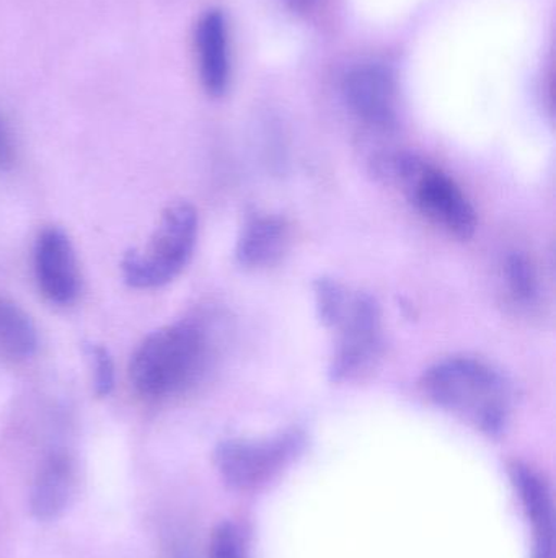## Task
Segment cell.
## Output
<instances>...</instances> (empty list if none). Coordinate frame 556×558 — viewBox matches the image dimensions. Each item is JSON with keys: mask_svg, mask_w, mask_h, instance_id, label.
I'll use <instances>...</instances> for the list:
<instances>
[{"mask_svg": "<svg viewBox=\"0 0 556 558\" xmlns=\"http://www.w3.org/2000/svg\"><path fill=\"white\" fill-rule=\"evenodd\" d=\"M420 390L430 402L482 432L496 435L511 410V386L496 367L472 356H450L424 371Z\"/></svg>", "mask_w": 556, "mask_h": 558, "instance_id": "obj_1", "label": "cell"}, {"mask_svg": "<svg viewBox=\"0 0 556 558\" xmlns=\"http://www.w3.org/2000/svg\"><path fill=\"white\" fill-rule=\"evenodd\" d=\"M208 361L206 331L195 322H176L152 331L134 351L131 383L146 399H165L189 389Z\"/></svg>", "mask_w": 556, "mask_h": 558, "instance_id": "obj_2", "label": "cell"}, {"mask_svg": "<svg viewBox=\"0 0 556 558\" xmlns=\"http://www.w3.org/2000/svg\"><path fill=\"white\" fill-rule=\"evenodd\" d=\"M371 166L379 180L404 190L411 205L437 228L459 239L475 234L479 219L466 193L423 157L407 150L384 153Z\"/></svg>", "mask_w": 556, "mask_h": 558, "instance_id": "obj_3", "label": "cell"}, {"mask_svg": "<svg viewBox=\"0 0 556 558\" xmlns=\"http://www.w3.org/2000/svg\"><path fill=\"white\" fill-rule=\"evenodd\" d=\"M198 239V213L189 203L169 206L144 251L123 258V277L133 288H159L185 270Z\"/></svg>", "mask_w": 556, "mask_h": 558, "instance_id": "obj_4", "label": "cell"}, {"mask_svg": "<svg viewBox=\"0 0 556 558\" xmlns=\"http://www.w3.org/2000/svg\"><path fill=\"white\" fill-rule=\"evenodd\" d=\"M329 376L333 383H358L371 376L384 351L382 311L369 292L351 291L348 305L335 327Z\"/></svg>", "mask_w": 556, "mask_h": 558, "instance_id": "obj_5", "label": "cell"}, {"mask_svg": "<svg viewBox=\"0 0 556 558\" xmlns=\"http://www.w3.org/2000/svg\"><path fill=\"white\" fill-rule=\"evenodd\" d=\"M296 445L297 438L294 435L263 441L232 439L215 449V464L228 484L240 488L250 487L280 468Z\"/></svg>", "mask_w": 556, "mask_h": 558, "instance_id": "obj_6", "label": "cell"}, {"mask_svg": "<svg viewBox=\"0 0 556 558\" xmlns=\"http://www.w3.org/2000/svg\"><path fill=\"white\" fill-rule=\"evenodd\" d=\"M343 95L353 113L369 126L394 124L397 85L394 75L382 65L362 64L351 69L343 82Z\"/></svg>", "mask_w": 556, "mask_h": 558, "instance_id": "obj_7", "label": "cell"}, {"mask_svg": "<svg viewBox=\"0 0 556 558\" xmlns=\"http://www.w3.org/2000/svg\"><path fill=\"white\" fill-rule=\"evenodd\" d=\"M35 277L39 291L54 304H71L77 298V260L62 229H45L36 239Z\"/></svg>", "mask_w": 556, "mask_h": 558, "instance_id": "obj_8", "label": "cell"}, {"mask_svg": "<svg viewBox=\"0 0 556 558\" xmlns=\"http://www.w3.org/2000/svg\"><path fill=\"white\" fill-rule=\"evenodd\" d=\"M199 78L211 97H222L231 81L227 20L221 10H208L196 26Z\"/></svg>", "mask_w": 556, "mask_h": 558, "instance_id": "obj_9", "label": "cell"}, {"mask_svg": "<svg viewBox=\"0 0 556 558\" xmlns=\"http://www.w3.org/2000/svg\"><path fill=\"white\" fill-rule=\"evenodd\" d=\"M289 245V228L276 216H254L245 222L235 244V260L248 270L277 264Z\"/></svg>", "mask_w": 556, "mask_h": 558, "instance_id": "obj_10", "label": "cell"}, {"mask_svg": "<svg viewBox=\"0 0 556 558\" xmlns=\"http://www.w3.org/2000/svg\"><path fill=\"white\" fill-rule=\"evenodd\" d=\"M511 474L534 530V558H552L554 514L547 484L538 472L524 464L512 465Z\"/></svg>", "mask_w": 556, "mask_h": 558, "instance_id": "obj_11", "label": "cell"}, {"mask_svg": "<svg viewBox=\"0 0 556 558\" xmlns=\"http://www.w3.org/2000/svg\"><path fill=\"white\" fill-rule=\"evenodd\" d=\"M75 474L71 458L64 452L52 454L36 477L32 490V513L36 520L58 518L74 494Z\"/></svg>", "mask_w": 556, "mask_h": 558, "instance_id": "obj_12", "label": "cell"}, {"mask_svg": "<svg viewBox=\"0 0 556 558\" xmlns=\"http://www.w3.org/2000/svg\"><path fill=\"white\" fill-rule=\"evenodd\" d=\"M38 348V333L32 317L10 299L0 298V354L26 360Z\"/></svg>", "mask_w": 556, "mask_h": 558, "instance_id": "obj_13", "label": "cell"}, {"mask_svg": "<svg viewBox=\"0 0 556 558\" xmlns=\"http://www.w3.org/2000/svg\"><path fill=\"white\" fill-rule=\"evenodd\" d=\"M506 289L512 301L519 305H531L539 294V275L531 258L521 252H512L506 257Z\"/></svg>", "mask_w": 556, "mask_h": 558, "instance_id": "obj_14", "label": "cell"}, {"mask_svg": "<svg viewBox=\"0 0 556 558\" xmlns=\"http://www.w3.org/2000/svg\"><path fill=\"white\" fill-rule=\"evenodd\" d=\"M317 315L323 327L332 330L348 305L351 289L333 278H319L313 282Z\"/></svg>", "mask_w": 556, "mask_h": 558, "instance_id": "obj_15", "label": "cell"}, {"mask_svg": "<svg viewBox=\"0 0 556 558\" xmlns=\"http://www.w3.org/2000/svg\"><path fill=\"white\" fill-rule=\"evenodd\" d=\"M87 353L94 367L95 392L100 397L108 396L114 387L113 357L101 344H88Z\"/></svg>", "mask_w": 556, "mask_h": 558, "instance_id": "obj_16", "label": "cell"}, {"mask_svg": "<svg viewBox=\"0 0 556 558\" xmlns=\"http://www.w3.org/2000/svg\"><path fill=\"white\" fill-rule=\"evenodd\" d=\"M211 558H245L240 537L231 524H222L212 534Z\"/></svg>", "mask_w": 556, "mask_h": 558, "instance_id": "obj_17", "label": "cell"}, {"mask_svg": "<svg viewBox=\"0 0 556 558\" xmlns=\"http://www.w3.org/2000/svg\"><path fill=\"white\" fill-rule=\"evenodd\" d=\"M13 162H15V146H13L12 130L0 111V170L10 169Z\"/></svg>", "mask_w": 556, "mask_h": 558, "instance_id": "obj_18", "label": "cell"}, {"mask_svg": "<svg viewBox=\"0 0 556 558\" xmlns=\"http://www.w3.org/2000/svg\"><path fill=\"white\" fill-rule=\"evenodd\" d=\"M284 2L287 3V7H289V9L293 10V12L307 13L313 9V5H316L317 0H284Z\"/></svg>", "mask_w": 556, "mask_h": 558, "instance_id": "obj_19", "label": "cell"}]
</instances>
